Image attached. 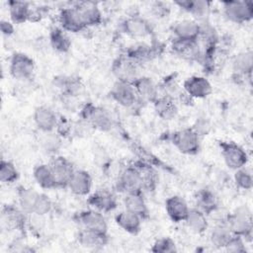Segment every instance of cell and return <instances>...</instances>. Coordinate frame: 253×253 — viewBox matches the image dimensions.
Segmentation results:
<instances>
[{"label":"cell","mask_w":253,"mask_h":253,"mask_svg":"<svg viewBox=\"0 0 253 253\" xmlns=\"http://www.w3.org/2000/svg\"><path fill=\"white\" fill-rule=\"evenodd\" d=\"M226 223L234 235L243 239L251 240L252 236V215L246 206L236 208L226 219Z\"/></svg>","instance_id":"cell-1"},{"label":"cell","mask_w":253,"mask_h":253,"mask_svg":"<svg viewBox=\"0 0 253 253\" xmlns=\"http://www.w3.org/2000/svg\"><path fill=\"white\" fill-rule=\"evenodd\" d=\"M82 120L87 122L92 127L101 131H110L115 126V121L111 113L99 106L87 104L82 109Z\"/></svg>","instance_id":"cell-2"},{"label":"cell","mask_w":253,"mask_h":253,"mask_svg":"<svg viewBox=\"0 0 253 253\" xmlns=\"http://www.w3.org/2000/svg\"><path fill=\"white\" fill-rule=\"evenodd\" d=\"M222 8L225 17L236 24L249 22L253 17V3L251 1H224Z\"/></svg>","instance_id":"cell-3"},{"label":"cell","mask_w":253,"mask_h":253,"mask_svg":"<svg viewBox=\"0 0 253 253\" xmlns=\"http://www.w3.org/2000/svg\"><path fill=\"white\" fill-rule=\"evenodd\" d=\"M172 142L183 154L195 155L200 151V136L193 128H183L174 132Z\"/></svg>","instance_id":"cell-4"},{"label":"cell","mask_w":253,"mask_h":253,"mask_svg":"<svg viewBox=\"0 0 253 253\" xmlns=\"http://www.w3.org/2000/svg\"><path fill=\"white\" fill-rule=\"evenodd\" d=\"M219 147L223 161L228 168L235 171L246 165L248 155L240 145L231 141H220Z\"/></svg>","instance_id":"cell-5"},{"label":"cell","mask_w":253,"mask_h":253,"mask_svg":"<svg viewBox=\"0 0 253 253\" xmlns=\"http://www.w3.org/2000/svg\"><path fill=\"white\" fill-rule=\"evenodd\" d=\"M118 189L122 192L133 193L142 192L144 189L143 177L139 167L127 166L120 174L118 181Z\"/></svg>","instance_id":"cell-6"},{"label":"cell","mask_w":253,"mask_h":253,"mask_svg":"<svg viewBox=\"0 0 253 253\" xmlns=\"http://www.w3.org/2000/svg\"><path fill=\"white\" fill-rule=\"evenodd\" d=\"M10 74L18 80H29L35 71V61L29 55L15 52L10 59Z\"/></svg>","instance_id":"cell-7"},{"label":"cell","mask_w":253,"mask_h":253,"mask_svg":"<svg viewBox=\"0 0 253 253\" xmlns=\"http://www.w3.org/2000/svg\"><path fill=\"white\" fill-rule=\"evenodd\" d=\"M111 96L119 105L125 108H133L140 101L132 83L119 80L113 85Z\"/></svg>","instance_id":"cell-8"},{"label":"cell","mask_w":253,"mask_h":253,"mask_svg":"<svg viewBox=\"0 0 253 253\" xmlns=\"http://www.w3.org/2000/svg\"><path fill=\"white\" fill-rule=\"evenodd\" d=\"M77 221L82 228L93 230L99 233L107 234L108 224L103 212L91 209L82 211L77 214Z\"/></svg>","instance_id":"cell-9"},{"label":"cell","mask_w":253,"mask_h":253,"mask_svg":"<svg viewBox=\"0 0 253 253\" xmlns=\"http://www.w3.org/2000/svg\"><path fill=\"white\" fill-rule=\"evenodd\" d=\"M173 52L185 59L203 61L204 51L201 49L198 41H186L174 38L171 42Z\"/></svg>","instance_id":"cell-10"},{"label":"cell","mask_w":253,"mask_h":253,"mask_svg":"<svg viewBox=\"0 0 253 253\" xmlns=\"http://www.w3.org/2000/svg\"><path fill=\"white\" fill-rule=\"evenodd\" d=\"M183 91L192 99H203L211 93L212 87L206 77L194 75L184 81Z\"/></svg>","instance_id":"cell-11"},{"label":"cell","mask_w":253,"mask_h":253,"mask_svg":"<svg viewBox=\"0 0 253 253\" xmlns=\"http://www.w3.org/2000/svg\"><path fill=\"white\" fill-rule=\"evenodd\" d=\"M33 118L40 131H53L56 129L59 122V118L55 111L48 106L37 107Z\"/></svg>","instance_id":"cell-12"},{"label":"cell","mask_w":253,"mask_h":253,"mask_svg":"<svg viewBox=\"0 0 253 253\" xmlns=\"http://www.w3.org/2000/svg\"><path fill=\"white\" fill-rule=\"evenodd\" d=\"M138 64L128 58L126 55L119 57L113 64V72L119 81L133 83L139 77L137 71Z\"/></svg>","instance_id":"cell-13"},{"label":"cell","mask_w":253,"mask_h":253,"mask_svg":"<svg viewBox=\"0 0 253 253\" xmlns=\"http://www.w3.org/2000/svg\"><path fill=\"white\" fill-rule=\"evenodd\" d=\"M58 22L60 28L65 32L79 33L86 29L77 9L72 5L70 7H64L59 11Z\"/></svg>","instance_id":"cell-14"},{"label":"cell","mask_w":253,"mask_h":253,"mask_svg":"<svg viewBox=\"0 0 253 253\" xmlns=\"http://www.w3.org/2000/svg\"><path fill=\"white\" fill-rule=\"evenodd\" d=\"M49 165L54 176L56 187L57 188L67 187V184L71 178V175L75 170L73 168L72 163L65 157L58 156L53 158L49 163Z\"/></svg>","instance_id":"cell-15"},{"label":"cell","mask_w":253,"mask_h":253,"mask_svg":"<svg viewBox=\"0 0 253 253\" xmlns=\"http://www.w3.org/2000/svg\"><path fill=\"white\" fill-rule=\"evenodd\" d=\"M181 9L190 13L198 23L209 21L211 2L205 0H184L175 2Z\"/></svg>","instance_id":"cell-16"},{"label":"cell","mask_w":253,"mask_h":253,"mask_svg":"<svg viewBox=\"0 0 253 253\" xmlns=\"http://www.w3.org/2000/svg\"><path fill=\"white\" fill-rule=\"evenodd\" d=\"M124 33L133 38H142L151 34L152 26L150 23L139 16H129L122 23Z\"/></svg>","instance_id":"cell-17"},{"label":"cell","mask_w":253,"mask_h":253,"mask_svg":"<svg viewBox=\"0 0 253 253\" xmlns=\"http://www.w3.org/2000/svg\"><path fill=\"white\" fill-rule=\"evenodd\" d=\"M138 98L142 102L154 103L159 97V88L155 82L146 76L137 77L132 83Z\"/></svg>","instance_id":"cell-18"},{"label":"cell","mask_w":253,"mask_h":253,"mask_svg":"<svg viewBox=\"0 0 253 253\" xmlns=\"http://www.w3.org/2000/svg\"><path fill=\"white\" fill-rule=\"evenodd\" d=\"M73 6L77 9L86 28L97 26L102 22V13L97 3L80 1L76 2Z\"/></svg>","instance_id":"cell-19"},{"label":"cell","mask_w":253,"mask_h":253,"mask_svg":"<svg viewBox=\"0 0 253 253\" xmlns=\"http://www.w3.org/2000/svg\"><path fill=\"white\" fill-rule=\"evenodd\" d=\"M67 188L76 196H86L91 191L92 178L87 171L75 169L67 184Z\"/></svg>","instance_id":"cell-20"},{"label":"cell","mask_w":253,"mask_h":253,"mask_svg":"<svg viewBox=\"0 0 253 253\" xmlns=\"http://www.w3.org/2000/svg\"><path fill=\"white\" fill-rule=\"evenodd\" d=\"M25 212L21 208L13 205H6L2 209L1 221L7 229L21 230L25 226Z\"/></svg>","instance_id":"cell-21"},{"label":"cell","mask_w":253,"mask_h":253,"mask_svg":"<svg viewBox=\"0 0 253 253\" xmlns=\"http://www.w3.org/2000/svg\"><path fill=\"white\" fill-rule=\"evenodd\" d=\"M165 210L172 221L181 222L185 220L190 208L184 198L175 195L165 201Z\"/></svg>","instance_id":"cell-22"},{"label":"cell","mask_w":253,"mask_h":253,"mask_svg":"<svg viewBox=\"0 0 253 253\" xmlns=\"http://www.w3.org/2000/svg\"><path fill=\"white\" fill-rule=\"evenodd\" d=\"M172 32L174 38L186 41H198L200 34V25L193 19H184L173 25Z\"/></svg>","instance_id":"cell-23"},{"label":"cell","mask_w":253,"mask_h":253,"mask_svg":"<svg viewBox=\"0 0 253 253\" xmlns=\"http://www.w3.org/2000/svg\"><path fill=\"white\" fill-rule=\"evenodd\" d=\"M87 203L101 212H109L117 208V200L115 196L107 190H99L92 194Z\"/></svg>","instance_id":"cell-24"},{"label":"cell","mask_w":253,"mask_h":253,"mask_svg":"<svg viewBox=\"0 0 253 253\" xmlns=\"http://www.w3.org/2000/svg\"><path fill=\"white\" fill-rule=\"evenodd\" d=\"M153 106L156 115L164 121H171L178 114L177 103L174 98L169 96H159L153 103Z\"/></svg>","instance_id":"cell-25"},{"label":"cell","mask_w":253,"mask_h":253,"mask_svg":"<svg viewBox=\"0 0 253 253\" xmlns=\"http://www.w3.org/2000/svg\"><path fill=\"white\" fill-rule=\"evenodd\" d=\"M124 205L126 210L137 214L142 219L147 218L149 215V211L141 192L126 193L124 198Z\"/></svg>","instance_id":"cell-26"},{"label":"cell","mask_w":253,"mask_h":253,"mask_svg":"<svg viewBox=\"0 0 253 253\" xmlns=\"http://www.w3.org/2000/svg\"><path fill=\"white\" fill-rule=\"evenodd\" d=\"M77 240L82 247L88 249H97L107 244L108 236L107 234L99 233L81 227V229L77 233Z\"/></svg>","instance_id":"cell-27"},{"label":"cell","mask_w":253,"mask_h":253,"mask_svg":"<svg viewBox=\"0 0 253 253\" xmlns=\"http://www.w3.org/2000/svg\"><path fill=\"white\" fill-rule=\"evenodd\" d=\"M116 223L125 231L130 234H137L141 229L142 218L137 214L125 210L115 216Z\"/></svg>","instance_id":"cell-28"},{"label":"cell","mask_w":253,"mask_h":253,"mask_svg":"<svg viewBox=\"0 0 253 253\" xmlns=\"http://www.w3.org/2000/svg\"><path fill=\"white\" fill-rule=\"evenodd\" d=\"M187 226L195 233H204L209 226L206 213L198 208L190 209L184 220Z\"/></svg>","instance_id":"cell-29"},{"label":"cell","mask_w":253,"mask_h":253,"mask_svg":"<svg viewBox=\"0 0 253 253\" xmlns=\"http://www.w3.org/2000/svg\"><path fill=\"white\" fill-rule=\"evenodd\" d=\"M34 178L38 185L45 190L57 188L49 164H39L34 168Z\"/></svg>","instance_id":"cell-30"},{"label":"cell","mask_w":253,"mask_h":253,"mask_svg":"<svg viewBox=\"0 0 253 253\" xmlns=\"http://www.w3.org/2000/svg\"><path fill=\"white\" fill-rule=\"evenodd\" d=\"M253 67V53L251 50H245L237 53L232 59V69L237 75H251Z\"/></svg>","instance_id":"cell-31"},{"label":"cell","mask_w":253,"mask_h":253,"mask_svg":"<svg viewBox=\"0 0 253 253\" xmlns=\"http://www.w3.org/2000/svg\"><path fill=\"white\" fill-rule=\"evenodd\" d=\"M233 233L229 229L226 221L216 224L211 231L210 239L211 244L219 249H224L230 239L233 237Z\"/></svg>","instance_id":"cell-32"},{"label":"cell","mask_w":253,"mask_h":253,"mask_svg":"<svg viewBox=\"0 0 253 253\" xmlns=\"http://www.w3.org/2000/svg\"><path fill=\"white\" fill-rule=\"evenodd\" d=\"M49 43L58 52H67L71 47V40L63 29L54 27L49 33Z\"/></svg>","instance_id":"cell-33"},{"label":"cell","mask_w":253,"mask_h":253,"mask_svg":"<svg viewBox=\"0 0 253 253\" xmlns=\"http://www.w3.org/2000/svg\"><path fill=\"white\" fill-rule=\"evenodd\" d=\"M8 9L11 21L14 24H22L29 21L31 6L28 2L12 0L8 2Z\"/></svg>","instance_id":"cell-34"},{"label":"cell","mask_w":253,"mask_h":253,"mask_svg":"<svg viewBox=\"0 0 253 253\" xmlns=\"http://www.w3.org/2000/svg\"><path fill=\"white\" fill-rule=\"evenodd\" d=\"M40 193L31 188H22L19 193V207L26 214L34 213Z\"/></svg>","instance_id":"cell-35"},{"label":"cell","mask_w":253,"mask_h":253,"mask_svg":"<svg viewBox=\"0 0 253 253\" xmlns=\"http://www.w3.org/2000/svg\"><path fill=\"white\" fill-rule=\"evenodd\" d=\"M197 208L204 211L206 214L213 211L217 207V201L215 195L207 189H203L198 192L196 197Z\"/></svg>","instance_id":"cell-36"},{"label":"cell","mask_w":253,"mask_h":253,"mask_svg":"<svg viewBox=\"0 0 253 253\" xmlns=\"http://www.w3.org/2000/svg\"><path fill=\"white\" fill-rule=\"evenodd\" d=\"M40 144L48 153H55L61 147V136L55 131H41Z\"/></svg>","instance_id":"cell-37"},{"label":"cell","mask_w":253,"mask_h":253,"mask_svg":"<svg viewBox=\"0 0 253 253\" xmlns=\"http://www.w3.org/2000/svg\"><path fill=\"white\" fill-rule=\"evenodd\" d=\"M152 54H153V51L150 45L146 43H136L129 46L126 55L135 63L139 64L149 59Z\"/></svg>","instance_id":"cell-38"},{"label":"cell","mask_w":253,"mask_h":253,"mask_svg":"<svg viewBox=\"0 0 253 253\" xmlns=\"http://www.w3.org/2000/svg\"><path fill=\"white\" fill-rule=\"evenodd\" d=\"M54 81L55 86L67 96H74L79 92L81 88L80 80L71 76H60L57 77Z\"/></svg>","instance_id":"cell-39"},{"label":"cell","mask_w":253,"mask_h":253,"mask_svg":"<svg viewBox=\"0 0 253 253\" xmlns=\"http://www.w3.org/2000/svg\"><path fill=\"white\" fill-rule=\"evenodd\" d=\"M19 172L13 162L2 159L0 162V180L6 184H12L17 181Z\"/></svg>","instance_id":"cell-40"},{"label":"cell","mask_w":253,"mask_h":253,"mask_svg":"<svg viewBox=\"0 0 253 253\" xmlns=\"http://www.w3.org/2000/svg\"><path fill=\"white\" fill-rule=\"evenodd\" d=\"M234 182L236 186L242 190H250L253 186L252 173L245 166L235 170Z\"/></svg>","instance_id":"cell-41"},{"label":"cell","mask_w":253,"mask_h":253,"mask_svg":"<svg viewBox=\"0 0 253 253\" xmlns=\"http://www.w3.org/2000/svg\"><path fill=\"white\" fill-rule=\"evenodd\" d=\"M151 251L156 253H173L177 251V248L175 242L170 237H163L154 242Z\"/></svg>","instance_id":"cell-42"},{"label":"cell","mask_w":253,"mask_h":253,"mask_svg":"<svg viewBox=\"0 0 253 253\" xmlns=\"http://www.w3.org/2000/svg\"><path fill=\"white\" fill-rule=\"evenodd\" d=\"M51 209H52V203L49 197L46 196L45 194L40 193L34 213L42 216V215L47 214L51 211Z\"/></svg>","instance_id":"cell-43"},{"label":"cell","mask_w":253,"mask_h":253,"mask_svg":"<svg viewBox=\"0 0 253 253\" xmlns=\"http://www.w3.org/2000/svg\"><path fill=\"white\" fill-rule=\"evenodd\" d=\"M228 252H234V253H242L246 251L244 239L240 236L233 235V237L230 239V241L227 243V245L224 248Z\"/></svg>","instance_id":"cell-44"},{"label":"cell","mask_w":253,"mask_h":253,"mask_svg":"<svg viewBox=\"0 0 253 253\" xmlns=\"http://www.w3.org/2000/svg\"><path fill=\"white\" fill-rule=\"evenodd\" d=\"M150 11H151L152 15H154V17L164 18V17L168 16V14L170 12V6L165 2L156 1L151 4Z\"/></svg>","instance_id":"cell-45"},{"label":"cell","mask_w":253,"mask_h":253,"mask_svg":"<svg viewBox=\"0 0 253 253\" xmlns=\"http://www.w3.org/2000/svg\"><path fill=\"white\" fill-rule=\"evenodd\" d=\"M192 128L198 133L199 136H201V135H207L209 133L211 126L207 120L200 119V120H197L194 127Z\"/></svg>","instance_id":"cell-46"},{"label":"cell","mask_w":253,"mask_h":253,"mask_svg":"<svg viewBox=\"0 0 253 253\" xmlns=\"http://www.w3.org/2000/svg\"><path fill=\"white\" fill-rule=\"evenodd\" d=\"M0 29L1 32L4 36H11L14 34L15 32V27H14V23L10 22L8 20H1L0 22Z\"/></svg>","instance_id":"cell-47"}]
</instances>
